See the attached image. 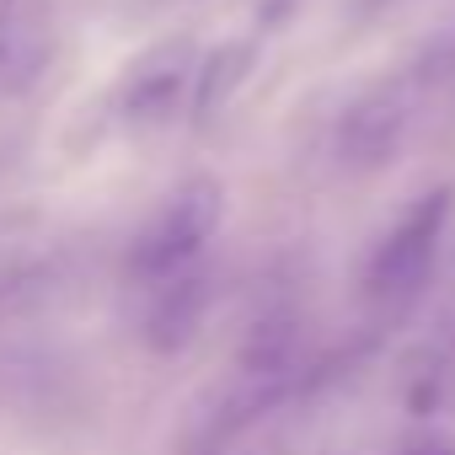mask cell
<instances>
[{
  "instance_id": "9c48e42d",
  "label": "cell",
  "mask_w": 455,
  "mask_h": 455,
  "mask_svg": "<svg viewBox=\"0 0 455 455\" xmlns=\"http://www.w3.org/2000/svg\"><path fill=\"white\" fill-rule=\"evenodd\" d=\"M300 6H306V0H263V6H258V28H268V33H274V28H284Z\"/></svg>"
},
{
  "instance_id": "7a4b0ae2",
  "label": "cell",
  "mask_w": 455,
  "mask_h": 455,
  "mask_svg": "<svg viewBox=\"0 0 455 455\" xmlns=\"http://www.w3.org/2000/svg\"><path fill=\"white\" fill-rule=\"evenodd\" d=\"M450 209H455V188H428L380 236V247L370 252V268H364V295L375 306H407L428 284V274L439 263V242H444Z\"/></svg>"
},
{
  "instance_id": "3957f363",
  "label": "cell",
  "mask_w": 455,
  "mask_h": 455,
  "mask_svg": "<svg viewBox=\"0 0 455 455\" xmlns=\"http://www.w3.org/2000/svg\"><path fill=\"white\" fill-rule=\"evenodd\" d=\"M193 70H198L193 38H161V44H150L129 65V76L118 86L124 124L129 129H161V124H172L177 108H182V92H188Z\"/></svg>"
},
{
  "instance_id": "8992f818",
  "label": "cell",
  "mask_w": 455,
  "mask_h": 455,
  "mask_svg": "<svg viewBox=\"0 0 455 455\" xmlns=\"http://www.w3.org/2000/svg\"><path fill=\"white\" fill-rule=\"evenodd\" d=\"M252 65H258V44L252 38H225V44H214L198 60V70H193V118L209 124L214 113H225V102L247 86Z\"/></svg>"
},
{
  "instance_id": "6da1fadb",
  "label": "cell",
  "mask_w": 455,
  "mask_h": 455,
  "mask_svg": "<svg viewBox=\"0 0 455 455\" xmlns=\"http://www.w3.org/2000/svg\"><path fill=\"white\" fill-rule=\"evenodd\" d=\"M220 214H225V188L214 177H188L156 214L150 225L134 236L129 247V274L140 284H161L182 268L198 263V252L209 247V236L220 231Z\"/></svg>"
},
{
  "instance_id": "277c9868",
  "label": "cell",
  "mask_w": 455,
  "mask_h": 455,
  "mask_svg": "<svg viewBox=\"0 0 455 455\" xmlns=\"http://www.w3.org/2000/svg\"><path fill=\"white\" fill-rule=\"evenodd\" d=\"M402 134H407V97L396 86H375L359 102H348L338 124V156L348 172H375L402 150Z\"/></svg>"
},
{
  "instance_id": "5b68a950",
  "label": "cell",
  "mask_w": 455,
  "mask_h": 455,
  "mask_svg": "<svg viewBox=\"0 0 455 455\" xmlns=\"http://www.w3.org/2000/svg\"><path fill=\"white\" fill-rule=\"evenodd\" d=\"M209 316V279L198 268H182L161 284H150V311H145V343L150 354H182Z\"/></svg>"
},
{
  "instance_id": "52a82bcc",
  "label": "cell",
  "mask_w": 455,
  "mask_h": 455,
  "mask_svg": "<svg viewBox=\"0 0 455 455\" xmlns=\"http://www.w3.org/2000/svg\"><path fill=\"white\" fill-rule=\"evenodd\" d=\"M295 359H300V327H295V316H284V311L258 316L252 332H247V343H242V370L252 380H290Z\"/></svg>"
},
{
  "instance_id": "ba28073f",
  "label": "cell",
  "mask_w": 455,
  "mask_h": 455,
  "mask_svg": "<svg viewBox=\"0 0 455 455\" xmlns=\"http://www.w3.org/2000/svg\"><path fill=\"white\" fill-rule=\"evenodd\" d=\"M402 455H455V434H439V428L412 434V439L402 444Z\"/></svg>"
}]
</instances>
